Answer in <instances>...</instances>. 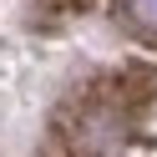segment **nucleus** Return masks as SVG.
I'll use <instances>...</instances> for the list:
<instances>
[{"label":"nucleus","instance_id":"nucleus-1","mask_svg":"<svg viewBox=\"0 0 157 157\" xmlns=\"http://www.w3.org/2000/svg\"><path fill=\"white\" fill-rule=\"evenodd\" d=\"M117 21L142 41H157V0H117Z\"/></svg>","mask_w":157,"mask_h":157}]
</instances>
